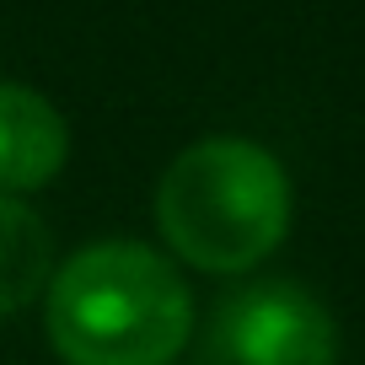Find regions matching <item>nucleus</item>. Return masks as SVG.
Segmentation results:
<instances>
[{
	"mask_svg": "<svg viewBox=\"0 0 365 365\" xmlns=\"http://www.w3.org/2000/svg\"><path fill=\"white\" fill-rule=\"evenodd\" d=\"M43 290L48 344L65 365H172L194 333L182 274L145 242H91Z\"/></svg>",
	"mask_w": 365,
	"mask_h": 365,
	"instance_id": "f257e3e1",
	"label": "nucleus"
},
{
	"mask_svg": "<svg viewBox=\"0 0 365 365\" xmlns=\"http://www.w3.org/2000/svg\"><path fill=\"white\" fill-rule=\"evenodd\" d=\"M156 226L182 263L205 274H242L285 242L290 178L258 140H194L156 182Z\"/></svg>",
	"mask_w": 365,
	"mask_h": 365,
	"instance_id": "f03ea898",
	"label": "nucleus"
},
{
	"mask_svg": "<svg viewBox=\"0 0 365 365\" xmlns=\"http://www.w3.org/2000/svg\"><path fill=\"white\" fill-rule=\"evenodd\" d=\"M215 365H339L328 307L296 279H258L220 301L210 322Z\"/></svg>",
	"mask_w": 365,
	"mask_h": 365,
	"instance_id": "7ed1b4c3",
	"label": "nucleus"
},
{
	"mask_svg": "<svg viewBox=\"0 0 365 365\" xmlns=\"http://www.w3.org/2000/svg\"><path fill=\"white\" fill-rule=\"evenodd\" d=\"M70 129L43 91L0 81V194H33L59 178Z\"/></svg>",
	"mask_w": 365,
	"mask_h": 365,
	"instance_id": "20e7f679",
	"label": "nucleus"
},
{
	"mask_svg": "<svg viewBox=\"0 0 365 365\" xmlns=\"http://www.w3.org/2000/svg\"><path fill=\"white\" fill-rule=\"evenodd\" d=\"M54 274V237L16 194H0V317L38 296Z\"/></svg>",
	"mask_w": 365,
	"mask_h": 365,
	"instance_id": "39448f33",
	"label": "nucleus"
}]
</instances>
